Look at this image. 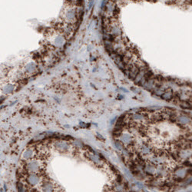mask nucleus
<instances>
[{
  "label": "nucleus",
  "mask_w": 192,
  "mask_h": 192,
  "mask_svg": "<svg viewBox=\"0 0 192 192\" xmlns=\"http://www.w3.org/2000/svg\"><path fill=\"white\" fill-rule=\"evenodd\" d=\"M27 181H28V182L30 184L35 185L38 183V181H39V178H38L36 175L33 174V175H30L27 178Z\"/></svg>",
  "instance_id": "obj_3"
},
{
  "label": "nucleus",
  "mask_w": 192,
  "mask_h": 192,
  "mask_svg": "<svg viewBox=\"0 0 192 192\" xmlns=\"http://www.w3.org/2000/svg\"><path fill=\"white\" fill-rule=\"evenodd\" d=\"M32 150H31V149H27L26 151H25V152L23 153V156L25 159H29V158H30V157L32 156Z\"/></svg>",
  "instance_id": "obj_4"
},
{
  "label": "nucleus",
  "mask_w": 192,
  "mask_h": 192,
  "mask_svg": "<svg viewBox=\"0 0 192 192\" xmlns=\"http://www.w3.org/2000/svg\"><path fill=\"white\" fill-rule=\"evenodd\" d=\"M114 135L131 165L149 175L178 181L192 169V116L173 109L138 111L121 116Z\"/></svg>",
  "instance_id": "obj_1"
},
{
  "label": "nucleus",
  "mask_w": 192,
  "mask_h": 192,
  "mask_svg": "<svg viewBox=\"0 0 192 192\" xmlns=\"http://www.w3.org/2000/svg\"><path fill=\"white\" fill-rule=\"evenodd\" d=\"M13 87L12 85H9V86H6L5 88H4V92H6V93H9V92H12L13 90Z\"/></svg>",
  "instance_id": "obj_7"
},
{
  "label": "nucleus",
  "mask_w": 192,
  "mask_h": 192,
  "mask_svg": "<svg viewBox=\"0 0 192 192\" xmlns=\"http://www.w3.org/2000/svg\"><path fill=\"white\" fill-rule=\"evenodd\" d=\"M53 186H52V184H51L49 183H47L45 184V185L43 186V190H45V191H52L53 190Z\"/></svg>",
  "instance_id": "obj_5"
},
{
  "label": "nucleus",
  "mask_w": 192,
  "mask_h": 192,
  "mask_svg": "<svg viewBox=\"0 0 192 192\" xmlns=\"http://www.w3.org/2000/svg\"><path fill=\"white\" fill-rule=\"evenodd\" d=\"M56 147L59 149H62V150H66L68 148V145L66 143H58L56 144Z\"/></svg>",
  "instance_id": "obj_6"
},
{
  "label": "nucleus",
  "mask_w": 192,
  "mask_h": 192,
  "mask_svg": "<svg viewBox=\"0 0 192 192\" xmlns=\"http://www.w3.org/2000/svg\"><path fill=\"white\" fill-rule=\"evenodd\" d=\"M38 168H39V167H38V164L36 161H31V162L29 163V164H27V166H26L27 170L31 171V172H35V171H38Z\"/></svg>",
  "instance_id": "obj_2"
}]
</instances>
